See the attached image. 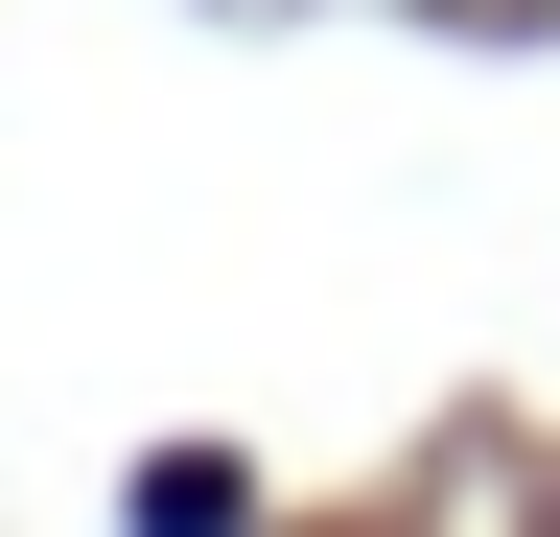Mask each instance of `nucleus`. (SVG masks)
<instances>
[{
  "instance_id": "obj_1",
  "label": "nucleus",
  "mask_w": 560,
  "mask_h": 537,
  "mask_svg": "<svg viewBox=\"0 0 560 537\" xmlns=\"http://www.w3.org/2000/svg\"><path fill=\"white\" fill-rule=\"evenodd\" d=\"M257 491H234V467H140V537H234Z\"/></svg>"
}]
</instances>
